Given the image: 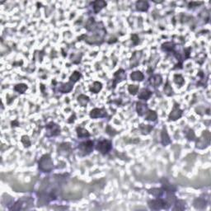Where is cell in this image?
<instances>
[{
  "mask_svg": "<svg viewBox=\"0 0 211 211\" xmlns=\"http://www.w3.org/2000/svg\"><path fill=\"white\" fill-rule=\"evenodd\" d=\"M162 81H163L162 77L158 74L154 75V76L150 78V84H152V85H154V86H155V87H157V86H158V85H160V84H162Z\"/></svg>",
  "mask_w": 211,
  "mask_h": 211,
  "instance_id": "16",
  "label": "cell"
},
{
  "mask_svg": "<svg viewBox=\"0 0 211 211\" xmlns=\"http://www.w3.org/2000/svg\"><path fill=\"white\" fill-rule=\"evenodd\" d=\"M148 110V106L145 104L143 103H137V111H138V114L139 115H143L146 113V111Z\"/></svg>",
  "mask_w": 211,
  "mask_h": 211,
  "instance_id": "18",
  "label": "cell"
},
{
  "mask_svg": "<svg viewBox=\"0 0 211 211\" xmlns=\"http://www.w3.org/2000/svg\"><path fill=\"white\" fill-rule=\"evenodd\" d=\"M126 78V74H125V72L123 69H120L118 70L115 74H114V80H113V86L115 87V85L120 83L121 81H123L124 79H125Z\"/></svg>",
  "mask_w": 211,
  "mask_h": 211,
  "instance_id": "9",
  "label": "cell"
},
{
  "mask_svg": "<svg viewBox=\"0 0 211 211\" xmlns=\"http://www.w3.org/2000/svg\"><path fill=\"white\" fill-rule=\"evenodd\" d=\"M106 3L105 1H102V0H98V1H95L93 2V8H94V12L97 13L99 11H101V8H103L104 7H106Z\"/></svg>",
  "mask_w": 211,
  "mask_h": 211,
  "instance_id": "13",
  "label": "cell"
},
{
  "mask_svg": "<svg viewBox=\"0 0 211 211\" xmlns=\"http://www.w3.org/2000/svg\"><path fill=\"white\" fill-rule=\"evenodd\" d=\"M140 130L143 135H148L149 134V132L153 130V126H151L149 125H140Z\"/></svg>",
  "mask_w": 211,
  "mask_h": 211,
  "instance_id": "24",
  "label": "cell"
},
{
  "mask_svg": "<svg viewBox=\"0 0 211 211\" xmlns=\"http://www.w3.org/2000/svg\"><path fill=\"white\" fill-rule=\"evenodd\" d=\"M54 164L51 157L49 154H45L39 161V167L41 171L49 172L53 169Z\"/></svg>",
  "mask_w": 211,
  "mask_h": 211,
  "instance_id": "2",
  "label": "cell"
},
{
  "mask_svg": "<svg viewBox=\"0 0 211 211\" xmlns=\"http://www.w3.org/2000/svg\"><path fill=\"white\" fill-rule=\"evenodd\" d=\"M131 39H132V41H133V43H134V45H137L139 43V37L137 36V35H132Z\"/></svg>",
  "mask_w": 211,
  "mask_h": 211,
  "instance_id": "37",
  "label": "cell"
},
{
  "mask_svg": "<svg viewBox=\"0 0 211 211\" xmlns=\"http://www.w3.org/2000/svg\"><path fill=\"white\" fill-rule=\"evenodd\" d=\"M106 34V31L104 29H101V31L97 33H95L93 35H82L81 37H79V40H81L84 38V40L88 42L89 44H100L101 43L103 37Z\"/></svg>",
  "mask_w": 211,
  "mask_h": 211,
  "instance_id": "1",
  "label": "cell"
},
{
  "mask_svg": "<svg viewBox=\"0 0 211 211\" xmlns=\"http://www.w3.org/2000/svg\"><path fill=\"white\" fill-rule=\"evenodd\" d=\"M27 89V86L26 84H18L15 86L14 88V90L16 92H20V93H23V92H26V90Z\"/></svg>",
  "mask_w": 211,
  "mask_h": 211,
  "instance_id": "25",
  "label": "cell"
},
{
  "mask_svg": "<svg viewBox=\"0 0 211 211\" xmlns=\"http://www.w3.org/2000/svg\"><path fill=\"white\" fill-rule=\"evenodd\" d=\"M142 56V52L141 51H135L132 55L131 59H130V66L131 67H136L139 63V59H141Z\"/></svg>",
  "mask_w": 211,
  "mask_h": 211,
  "instance_id": "11",
  "label": "cell"
},
{
  "mask_svg": "<svg viewBox=\"0 0 211 211\" xmlns=\"http://www.w3.org/2000/svg\"><path fill=\"white\" fill-rule=\"evenodd\" d=\"M152 95V92L147 90V89H143L141 91L140 94L139 95V99H142V100H148Z\"/></svg>",
  "mask_w": 211,
  "mask_h": 211,
  "instance_id": "20",
  "label": "cell"
},
{
  "mask_svg": "<svg viewBox=\"0 0 211 211\" xmlns=\"http://www.w3.org/2000/svg\"><path fill=\"white\" fill-rule=\"evenodd\" d=\"M79 149L84 154H89L92 151L93 149V142L92 141H87V142H84L82 144H80L79 146Z\"/></svg>",
  "mask_w": 211,
  "mask_h": 211,
  "instance_id": "7",
  "label": "cell"
},
{
  "mask_svg": "<svg viewBox=\"0 0 211 211\" xmlns=\"http://www.w3.org/2000/svg\"><path fill=\"white\" fill-rule=\"evenodd\" d=\"M149 205L152 210H160L163 207H165V202L161 199L154 200L149 202Z\"/></svg>",
  "mask_w": 211,
  "mask_h": 211,
  "instance_id": "10",
  "label": "cell"
},
{
  "mask_svg": "<svg viewBox=\"0 0 211 211\" xmlns=\"http://www.w3.org/2000/svg\"><path fill=\"white\" fill-rule=\"evenodd\" d=\"M172 48H173V44L171 42H167V43L163 45V49L166 50H171Z\"/></svg>",
  "mask_w": 211,
  "mask_h": 211,
  "instance_id": "34",
  "label": "cell"
},
{
  "mask_svg": "<svg viewBox=\"0 0 211 211\" xmlns=\"http://www.w3.org/2000/svg\"><path fill=\"white\" fill-rule=\"evenodd\" d=\"M170 143H171V139H170V138L168 136L167 130H166V128L163 127V131H162V144L164 146H166V145L169 144Z\"/></svg>",
  "mask_w": 211,
  "mask_h": 211,
  "instance_id": "14",
  "label": "cell"
},
{
  "mask_svg": "<svg viewBox=\"0 0 211 211\" xmlns=\"http://www.w3.org/2000/svg\"><path fill=\"white\" fill-rule=\"evenodd\" d=\"M73 85H74V83H72V82L63 84V86H61V88H59V91L64 93L69 92L73 89Z\"/></svg>",
  "mask_w": 211,
  "mask_h": 211,
  "instance_id": "19",
  "label": "cell"
},
{
  "mask_svg": "<svg viewBox=\"0 0 211 211\" xmlns=\"http://www.w3.org/2000/svg\"><path fill=\"white\" fill-rule=\"evenodd\" d=\"M80 77H81V74L79 73V72H77V71H75L74 73H73V74L71 75L70 77V82L72 83H76V82H78L80 79Z\"/></svg>",
  "mask_w": 211,
  "mask_h": 211,
  "instance_id": "28",
  "label": "cell"
},
{
  "mask_svg": "<svg viewBox=\"0 0 211 211\" xmlns=\"http://www.w3.org/2000/svg\"><path fill=\"white\" fill-rule=\"evenodd\" d=\"M174 82L176 83L177 85H183L184 84V79L181 74H175L174 75Z\"/></svg>",
  "mask_w": 211,
  "mask_h": 211,
  "instance_id": "27",
  "label": "cell"
},
{
  "mask_svg": "<svg viewBox=\"0 0 211 211\" xmlns=\"http://www.w3.org/2000/svg\"><path fill=\"white\" fill-rule=\"evenodd\" d=\"M77 133H78V136L79 138H84V137H88L90 135L85 129L81 127L77 128Z\"/></svg>",
  "mask_w": 211,
  "mask_h": 211,
  "instance_id": "23",
  "label": "cell"
},
{
  "mask_svg": "<svg viewBox=\"0 0 211 211\" xmlns=\"http://www.w3.org/2000/svg\"><path fill=\"white\" fill-rule=\"evenodd\" d=\"M186 137L189 140H194L195 139V134L192 130H189V132L186 133Z\"/></svg>",
  "mask_w": 211,
  "mask_h": 211,
  "instance_id": "35",
  "label": "cell"
},
{
  "mask_svg": "<svg viewBox=\"0 0 211 211\" xmlns=\"http://www.w3.org/2000/svg\"><path fill=\"white\" fill-rule=\"evenodd\" d=\"M164 92L167 94V96H171L173 94V91L171 89V86L169 85V83H167V84H166V86L164 88Z\"/></svg>",
  "mask_w": 211,
  "mask_h": 211,
  "instance_id": "31",
  "label": "cell"
},
{
  "mask_svg": "<svg viewBox=\"0 0 211 211\" xmlns=\"http://www.w3.org/2000/svg\"><path fill=\"white\" fill-rule=\"evenodd\" d=\"M210 133L209 131H205L202 134V136L199 139L196 143V148L198 149H205L210 142Z\"/></svg>",
  "mask_w": 211,
  "mask_h": 211,
  "instance_id": "4",
  "label": "cell"
},
{
  "mask_svg": "<svg viewBox=\"0 0 211 211\" xmlns=\"http://www.w3.org/2000/svg\"><path fill=\"white\" fill-rule=\"evenodd\" d=\"M60 133L59 126L55 123L50 122L46 125V135L47 136H56Z\"/></svg>",
  "mask_w": 211,
  "mask_h": 211,
  "instance_id": "5",
  "label": "cell"
},
{
  "mask_svg": "<svg viewBox=\"0 0 211 211\" xmlns=\"http://www.w3.org/2000/svg\"><path fill=\"white\" fill-rule=\"evenodd\" d=\"M182 115V110L179 108V106L177 104H175L173 109L171 110V112L169 115V120H176L177 119H179Z\"/></svg>",
  "mask_w": 211,
  "mask_h": 211,
  "instance_id": "8",
  "label": "cell"
},
{
  "mask_svg": "<svg viewBox=\"0 0 211 211\" xmlns=\"http://www.w3.org/2000/svg\"><path fill=\"white\" fill-rule=\"evenodd\" d=\"M149 193L153 194L155 196H158V195L161 194V190L156 189V188H155V189H151L149 190Z\"/></svg>",
  "mask_w": 211,
  "mask_h": 211,
  "instance_id": "36",
  "label": "cell"
},
{
  "mask_svg": "<svg viewBox=\"0 0 211 211\" xmlns=\"http://www.w3.org/2000/svg\"><path fill=\"white\" fill-rule=\"evenodd\" d=\"M33 200L31 197H22V199L19 200L15 206L13 207V210H22V209H28L32 205Z\"/></svg>",
  "mask_w": 211,
  "mask_h": 211,
  "instance_id": "3",
  "label": "cell"
},
{
  "mask_svg": "<svg viewBox=\"0 0 211 211\" xmlns=\"http://www.w3.org/2000/svg\"><path fill=\"white\" fill-rule=\"evenodd\" d=\"M185 204H186V203H185L184 201H182V200H178V201L176 202V207L174 209V210H184Z\"/></svg>",
  "mask_w": 211,
  "mask_h": 211,
  "instance_id": "32",
  "label": "cell"
},
{
  "mask_svg": "<svg viewBox=\"0 0 211 211\" xmlns=\"http://www.w3.org/2000/svg\"><path fill=\"white\" fill-rule=\"evenodd\" d=\"M136 8L139 11H147L149 9V4L146 1H138L136 3Z\"/></svg>",
  "mask_w": 211,
  "mask_h": 211,
  "instance_id": "15",
  "label": "cell"
},
{
  "mask_svg": "<svg viewBox=\"0 0 211 211\" xmlns=\"http://www.w3.org/2000/svg\"><path fill=\"white\" fill-rule=\"evenodd\" d=\"M106 115V111L104 109H93L90 112V116L92 118H98V117H105Z\"/></svg>",
  "mask_w": 211,
  "mask_h": 211,
  "instance_id": "12",
  "label": "cell"
},
{
  "mask_svg": "<svg viewBox=\"0 0 211 211\" xmlns=\"http://www.w3.org/2000/svg\"><path fill=\"white\" fill-rule=\"evenodd\" d=\"M130 79L134 81H142L144 79V74L140 71H135L130 74Z\"/></svg>",
  "mask_w": 211,
  "mask_h": 211,
  "instance_id": "17",
  "label": "cell"
},
{
  "mask_svg": "<svg viewBox=\"0 0 211 211\" xmlns=\"http://www.w3.org/2000/svg\"><path fill=\"white\" fill-rule=\"evenodd\" d=\"M22 144H24L25 147H29L30 145H31V142H30V139H29V138L27 136H23L22 139Z\"/></svg>",
  "mask_w": 211,
  "mask_h": 211,
  "instance_id": "33",
  "label": "cell"
},
{
  "mask_svg": "<svg viewBox=\"0 0 211 211\" xmlns=\"http://www.w3.org/2000/svg\"><path fill=\"white\" fill-rule=\"evenodd\" d=\"M128 90H129V92H130V94L135 95L137 92H138V90H139V86H137V85H130L129 88H128Z\"/></svg>",
  "mask_w": 211,
  "mask_h": 211,
  "instance_id": "30",
  "label": "cell"
},
{
  "mask_svg": "<svg viewBox=\"0 0 211 211\" xmlns=\"http://www.w3.org/2000/svg\"><path fill=\"white\" fill-rule=\"evenodd\" d=\"M205 204L206 202L202 199H196L194 201V205L197 209H204L205 207Z\"/></svg>",
  "mask_w": 211,
  "mask_h": 211,
  "instance_id": "21",
  "label": "cell"
},
{
  "mask_svg": "<svg viewBox=\"0 0 211 211\" xmlns=\"http://www.w3.org/2000/svg\"><path fill=\"white\" fill-rule=\"evenodd\" d=\"M101 88H102V84H101V83H99V82H95L92 87L90 88V91L92 92H94V93H97V92L101 90Z\"/></svg>",
  "mask_w": 211,
  "mask_h": 211,
  "instance_id": "22",
  "label": "cell"
},
{
  "mask_svg": "<svg viewBox=\"0 0 211 211\" xmlns=\"http://www.w3.org/2000/svg\"><path fill=\"white\" fill-rule=\"evenodd\" d=\"M156 119H157V113L154 111V110H150L149 111V113L147 115V116H146V120H156Z\"/></svg>",
  "mask_w": 211,
  "mask_h": 211,
  "instance_id": "29",
  "label": "cell"
},
{
  "mask_svg": "<svg viewBox=\"0 0 211 211\" xmlns=\"http://www.w3.org/2000/svg\"><path fill=\"white\" fill-rule=\"evenodd\" d=\"M97 149L102 154H107L111 149V143L108 140L101 141L97 144Z\"/></svg>",
  "mask_w": 211,
  "mask_h": 211,
  "instance_id": "6",
  "label": "cell"
},
{
  "mask_svg": "<svg viewBox=\"0 0 211 211\" xmlns=\"http://www.w3.org/2000/svg\"><path fill=\"white\" fill-rule=\"evenodd\" d=\"M78 101H79V102L80 103V105L84 106H86V104L89 101V98H88V97H87V96H85V95H80V96L78 97Z\"/></svg>",
  "mask_w": 211,
  "mask_h": 211,
  "instance_id": "26",
  "label": "cell"
}]
</instances>
